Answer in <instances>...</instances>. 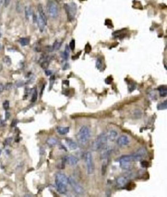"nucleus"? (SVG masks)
<instances>
[{
  "label": "nucleus",
  "mask_w": 167,
  "mask_h": 197,
  "mask_svg": "<svg viewBox=\"0 0 167 197\" xmlns=\"http://www.w3.org/2000/svg\"><path fill=\"white\" fill-rule=\"evenodd\" d=\"M130 141L129 138L127 136H121L117 140V143L118 144V146H121V147H124V146H127L129 144Z\"/></svg>",
  "instance_id": "f8f14e48"
},
{
  "label": "nucleus",
  "mask_w": 167,
  "mask_h": 197,
  "mask_svg": "<svg viewBox=\"0 0 167 197\" xmlns=\"http://www.w3.org/2000/svg\"><path fill=\"white\" fill-rule=\"evenodd\" d=\"M47 143L50 147L54 146L58 144V140L53 137H50L47 140Z\"/></svg>",
  "instance_id": "aec40b11"
},
{
  "label": "nucleus",
  "mask_w": 167,
  "mask_h": 197,
  "mask_svg": "<svg viewBox=\"0 0 167 197\" xmlns=\"http://www.w3.org/2000/svg\"><path fill=\"white\" fill-rule=\"evenodd\" d=\"M88 47H88V44H87L86 46H85V53H89V52H90V51H91V47H90V45H89Z\"/></svg>",
  "instance_id": "72a5a7b5"
},
{
  "label": "nucleus",
  "mask_w": 167,
  "mask_h": 197,
  "mask_svg": "<svg viewBox=\"0 0 167 197\" xmlns=\"http://www.w3.org/2000/svg\"><path fill=\"white\" fill-rule=\"evenodd\" d=\"M11 141H12V138H7L5 141V143H4V144H5V146H8V145H9L11 143Z\"/></svg>",
  "instance_id": "2f4dec72"
},
{
  "label": "nucleus",
  "mask_w": 167,
  "mask_h": 197,
  "mask_svg": "<svg viewBox=\"0 0 167 197\" xmlns=\"http://www.w3.org/2000/svg\"><path fill=\"white\" fill-rule=\"evenodd\" d=\"M56 179H58L59 182H60L61 183L64 184L65 186H67V185L69 183H68V178L64 174H62V173H58V174H56Z\"/></svg>",
  "instance_id": "ddd939ff"
},
{
  "label": "nucleus",
  "mask_w": 167,
  "mask_h": 197,
  "mask_svg": "<svg viewBox=\"0 0 167 197\" xmlns=\"http://www.w3.org/2000/svg\"><path fill=\"white\" fill-rule=\"evenodd\" d=\"M146 154H147V153H146L145 149L142 147L131 155L121 156L119 160H125V161L128 162H137L140 161V160L143 159L144 156H146Z\"/></svg>",
  "instance_id": "f257e3e1"
},
{
  "label": "nucleus",
  "mask_w": 167,
  "mask_h": 197,
  "mask_svg": "<svg viewBox=\"0 0 167 197\" xmlns=\"http://www.w3.org/2000/svg\"><path fill=\"white\" fill-rule=\"evenodd\" d=\"M68 183L70 184V186L72 187L73 191H74L76 194L81 195L84 192V189L83 187L76 182V181L72 178V177H69L68 178Z\"/></svg>",
  "instance_id": "423d86ee"
},
{
  "label": "nucleus",
  "mask_w": 167,
  "mask_h": 197,
  "mask_svg": "<svg viewBox=\"0 0 167 197\" xmlns=\"http://www.w3.org/2000/svg\"><path fill=\"white\" fill-rule=\"evenodd\" d=\"M140 164H141V166L143 168H147V167H148L149 166V163L148 161H146V160H142V161L140 163Z\"/></svg>",
  "instance_id": "7c9ffc66"
},
{
  "label": "nucleus",
  "mask_w": 167,
  "mask_h": 197,
  "mask_svg": "<svg viewBox=\"0 0 167 197\" xmlns=\"http://www.w3.org/2000/svg\"><path fill=\"white\" fill-rule=\"evenodd\" d=\"M107 140L111 141V142H113L114 140H115V139L117 138V132L115 130H109L108 134H107Z\"/></svg>",
  "instance_id": "2eb2a0df"
},
{
  "label": "nucleus",
  "mask_w": 167,
  "mask_h": 197,
  "mask_svg": "<svg viewBox=\"0 0 167 197\" xmlns=\"http://www.w3.org/2000/svg\"><path fill=\"white\" fill-rule=\"evenodd\" d=\"M65 9L66 11L67 15V18L69 21H71L74 19L75 15L77 11L76 4L75 3H71L69 4H66L65 5Z\"/></svg>",
  "instance_id": "20e7f679"
},
{
  "label": "nucleus",
  "mask_w": 167,
  "mask_h": 197,
  "mask_svg": "<svg viewBox=\"0 0 167 197\" xmlns=\"http://www.w3.org/2000/svg\"><path fill=\"white\" fill-rule=\"evenodd\" d=\"M45 74H46V75H47V76H49V75H50L52 74V71H51L50 70H47L45 71Z\"/></svg>",
  "instance_id": "e433bc0d"
},
{
  "label": "nucleus",
  "mask_w": 167,
  "mask_h": 197,
  "mask_svg": "<svg viewBox=\"0 0 167 197\" xmlns=\"http://www.w3.org/2000/svg\"><path fill=\"white\" fill-rule=\"evenodd\" d=\"M107 134L103 132L101 134L98 136V137L96 138V140L93 142L92 143V150L97 151L101 149L105 145H107Z\"/></svg>",
  "instance_id": "f03ea898"
},
{
  "label": "nucleus",
  "mask_w": 167,
  "mask_h": 197,
  "mask_svg": "<svg viewBox=\"0 0 167 197\" xmlns=\"http://www.w3.org/2000/svg\"><path fill=\"white\" fill-rule=\"evenodd\" d=\"M103 66V62H102V60L101 58H97L96 61V67L98 68V69H101V68Z\"/></svg>",
  "instance_id": "bb28decb"
},
{
  "label": "nucleus",
  "mask_w": 167,
  "mask_h": 197,
  "mask_svg": "<svg viewBox=\"0 0 167 197\" xmlns=\"http://www.w3.org/2000/svg\"><path fill=\"white\" fill-rule=\"evenodd\" d=\"M167 108V102L166 100L164 101L163 102H162L159 104H158L157 106V109L159 110H165Z\"/></svg>",
  "instance_id": "b1692460"
},
{
  "label": "nucleus",
  "mask_w": 167,
  "mask_h": 197,
  "mask_svg": "<svg viewBox=\"0 0 167 197\" xmlns=\"http://www.w3.org/2000/svg\"><path fill=\"white\" fill-rule=\"evenodd\" d=\"M66 143L67 144V146L69 147V148L71 150H75L78 147V146H77V144L76 142H75L74 141L72 140L71 139H66Z\"/></svg>",
  "instance_id": "dca6fc26"
},
{
  "label": "nucleus",
  "mask_w": 167,
  "mask_h": 197,
  "mask_svg": "<svg viewBox=\"0 0 167 197\" xmlns=\"http://www.w3.org/2000/svg\"><path fill=\"white\" fill-rule=\"evenodd\" d=\"M11 1V0H4V5H5V7H7L9 5Z\"/></svg>",
  "instance_id": "f704fd0d"
},
{
  "label": "nucleus",
  "mask_w": 167,
  "mask_h": 197,
  "mask_svg": "<svg viewBox=\"0 0 167 197\" xmlns=\"http://www.w3.org/2000/svg\"><path fill=\"white\" fill-rule=\"evenodd\" d=\"M1 153H2V151H1V150H0V155H1Z\"/></svg>",
  "instance_id": "79ce46f5"
},
{
  "label": "nucleus",
  "mask_w": 167,
  "mask_h": 197,
  "mask_svg": "<svg viewBox=\"0 0 167 197\" xmlns=\"http://www.w3.org/2000/svg\"><path fill=\"white\" fill-rule=\"evenodd\" d=\"M55 183L57 188V191H58L60 194L64 195L67 192V186H65L64 184L61 183L58 179H55Z\"/></svg>",
  "instance_id": "9b49d317"
},
{
  "label": "nucleus",
  "mask_w": 167,
  "mask_h": 197,
  "mask_svg": "<svg viewBox=\"0 0 167 197\" xmlns=\"http://www.w3.org/2000/svg\"><path fill=\"white\" fill-rule=\"evenodd\" d=\"M9 117H10V113H9V112H7H7L5 113V119H6V120L9 119Z\"/></svg>",
  "instance_id": "c9c22d12"
},
{
  "label": "nucleus",
  "mask_w": 167,
  "mask_h": 197,
  "mask_svg": "<svg viewBox=\"0 0 167 197\" xmlns=\"http://www.w3.org/2000/svg\"><path fill=\"white\" fill-rule=\"evenodd\" d=\"M80 54V53H79V54H77L76 55H75V56H72V60H76V59H77V58H79V55Z\"/></svg>",
  "instance_id": "4c0bfd02"
},
{
  "label": "nucleus",
  "mask_w": 167,
  "mask_h": 197,
  "mask_svg": "<svg viewBox=\"0 0 167 197\" xmlns=\"http://www.w3.org/2000/svg\"><path fill=\"white\" fill-rule=\"evenodd\" d=\"M112 152V148L107 146V145H105V146L101 149V154H100V157L101 160H105V159H108L110 155H111Z\"/></svg>",
  "instance_id": "6e6552de"
},
{
  "label": "nucleus",
  "mask_w": 167,
  "mask_h": 197,
  "mask_svg": "<svg viewBox=\"0 0 167 197\" xmlns=\"http://www.w3.org/2000/svg\"><path fill=\"white\" fill-rule=\"evenodd\" d=\"M3 107L4 108V110H9V102L8 101V100H6V101L4 102L3 103Z\"/></svg>",
  "instance_id": "c756f323"
},
{
  "label": "nucleus",
  "mask_w": 167,
  "mask_h": 197,
  "mask_svg": "<svg viewBox=\"0 0 167 197\" xmlns=\"http://www.w3.org/2000/svg\"><path fill=\"white\" fill-rule=\"evenodd\" d=\"M38 13H39V18L41 20V21L44 23V25L46 26L47 25V17L46 15L45 12L43 9V7L41 4H39L37 7Z\"/></svg>",
  "instance_id": "9d476101"
},
{
  "label": "nucleus",
  "mask_w": 167,
  "mask_h": 197,
  "mask_svg": "<svg viewBox=\"0 0 167 197\" xmlns=\"http://www.w3.org/2000/svg\"><path fill=\"white\" fill-rule=\"evenodd\" d=\"M119 161H120V166L122 169H123V170H127L130 168V167H131V164H130V163L131 162L125 161V160H119Z\"/></svg>",
  "instance_id": "f3484780"
},
{
  "label": "nucleus",
  "mask_w": 167,
  "mask_h": 197,
  "mask_svg": "<svg viewBox=\"0 0 167 197\" xmlns=\"http://www.w3.org/2000/svg\"><path fill=\"white\" fill-rule=\"evenodd\" d=\"M108 159H105V160H103V164H102V174L103 176L106 173V170H107V168L108 166Z\"/></svg>",
  "instance_id": "5701e85b"
},
{
  "label": "nucleus",
  "mask_w": 167,
  "mask_h": 197,
  "mask_svg": "<svg viewBox=\"0 0 167 197\" xmlns=\"http://www.w3.org/2000/svg\"><path fill=\"white\" fill-rule=\"evenodd\" d=\"M3 3H4V0H0V7L2 6Z\"/></svg>",
  "instance_id": "58836bf2"
},
{
  "label": "nucleus",
  "mask_w": 167,
  "mask_h": 197,
  "mask_svg": "<svg viewBox=\"0 0 167 197\" xmlns=\"http://www.w3.org/2000/svg\"><path fill=\"white\" fill-rule=\"evenodd\" d=\"M1 36H2V34H1V32H0V38H1Z\"/></svg>",
  "instance_id": "a19ab883"
},
{
  "label": "nucleus",
  "mask_w": 167,
  "mask_h": 197,
  "mask_svg": "<svg viewBox=\"0 0 167 197\" xmlns=\"http://www.w3.org/2000/svg\"><path fill=\"white\" fill-rule=\"evenodd\" d=\"M66 157V161L67 163L69 164L72 166H75L76 164H77L79 162V159H77L75 156H72V155H69L65 156Z\"/></svg>",
  "instance_id": "4468645a"
},
{
  "label": "nucleus",
  "mask_w": 167,
  "mask_h": 197,
  "mask_svg": "<svg viewBox=\"0 0 167 197\" xmlns=\"http://www.w3.org/2000/svg\"><path fill=\"white\" fill-rule=\"evenodd\" d=\"M37 92L34 88V89H33V93H32L31 102H35L37 101Z\"/></svg>",
  "instance_id": "a878e982"
},
{
  "label": "nucleus",
  "mask_w": 167,
  "mask_h": 197,
  "mask_svg": "<svg viewBox=\"0 0 167 197\" xmlns=\"http://www.w3.org/2000/svg\"><path fill=\"white\" fill-rule=\"evenodd\" d=\"M159 94L161 97H166L167 95V88L166 86H161L158 88Z\"/></svg>",
  "instance_id": "6ab92c4d"
},
{
  "label": "nucleus",
  "mask_w": 167,
  "mask_h": 197,
  "mask_svg": "<svg viewBox=\"0 0 167 197\" xmlns=\"http://www.w3.org/2000/svg\"><path fill=\"white\" fill-rule=\"evenodd\" d=\"M91 136V132L89 128L86 126H83L80 128L78 134H77V140L81 144H85L88 142Z\"/></svg>",
  "instance_id": "7ed1b4c3"
},
{
  "label": "nucleus",
  "mask_w": 167,
  "mask_h": 197,
  "mask_svg": "<svg viewBox=\"0 0 167 197\" xmlns=\"http://www.w3.org/2000/svg\"><path fill=\"white\" fill-rule=\"evenodd\" d=\"M62 46V43L59 42L58 41H56L54 42V43L53 44V45L52 46L51 48V51H57L59 50V48Z\"/></svg>",
  "instance_id": "4be33fe9"
},
{
  "label": "nucleus",
  "mask_w": 167,
  "mask_h": 197,
  "mask_svg": "<svg viewBox=\"0 0 167 197\" xmlns=\"http://www.w3.org/2000/svg\"><path fill=\"white\" fill-rule=\"evenodd\" d=\"M1 48H2V45H1V44H0V49H1Z\"/></svg>",
  "instance_id": "ea45409f"
},
{
  "label": "nucleus",
  "mask_w": 167,
  "mask_h": 197,
  "mask_svg": "<svg viewBox=\"0 0 167 197\" xmlns=\"http://www.w3.org/2000/svg\"><path fill=\"white\" fill-rule=\"evenodd\" d=\"M31 15V9L30 7H26L25 8V15L27 19H29Z\"/></svg>",
  "instance_id": "393cba45"
},
{
  "label": "nucleus",
  "mask_w": 167,
  "mask_h": 197,
  "mask_svg": "<svg viewBox=\"0 0 167 197\" xmlns=\"http://www.w3.org/2000/svg\"><path fill=\"white\" fill-rule=\"evenodd\" d=\"M48 13L53 18L57 17L58 15V8L56 3L54 2H49L47 4Z\"/></svg>",
  "instance_id": "0eeeda50"
},
{
  "label": "nucleus",
  "mask_w": 167,
  "mask_h": 197,
  "mask_svg": "<svg viewBox=\"0 0 167 197\" xmlns=\"http://www.w3.org/2000/svg\"><path fill=\"white\" fill-rule=\"evenodd\" d=\"M57 132L60 135H65L67 134L69 132V127H63V126H58L57 128Z\"/></svg>",
  "instance_id": "a211bd4d"
},
{
  "label": "nucleus",
  "mask_w": 167,
  "mask_h": 197,
  "mask_svg": "<svg viewBox=\"0 0 167 197\" xmlns=\"http://www.w3.org/2000/svg\"><path fill=\"white\" fill-rule=\"evenodd\" d=\"M30 39L28 38H22L19 39V42L22 46H26L30 44Z\"/></svg>",
  "instance_id": "412c9836"
},
{
  "label": "nucleus",
  "mask_w": 167,
  "mask_h": 197,
  "mask_svg": "<svg viewBox=\"0 0 167 197\" xmlns=\"http://www.w3.org/2000/svg\"><path fill=\"white\" fill-rule=\"evenodd\" d=\"M85 163H86L88 174L91 175L94 172V164H93V156L90 152L86 153L85 155Z\"/></svg>",
  "instance_id": "39448f33"
},
{
  "label": "nucleus",
  "mask_w": 167,
  "mask_h": 197,
  "mask_svg": "<svg viewBox=\"0 0 167 197\" xmlns=\"http://www.w3.org/2000/svg\"><path fill=\"white\" fill-rule=\"evenodd\" d=\"M131 174L126 175V176H120L119 178H117L116 182L120 187H124L125 186H127L129 180V179H131Z\"/></svg>",
  "instance_id": "1a4fd4ad"
},
{
  "label": "nucleus",
  "mask_w": 167,
  "mask_h": 197,
  "mask_svg": "<svg viewBox=\"0 0 167 197\" xmlns=\"http://www.w3.org/2000/svg\"><path fill=\"white\" fill-rule=\"evenodd\" d=\"M48 66H49V62H48L47 60H45V61H43L41 63V67L43 68L44 70H47Z\"/></svg>",
  "instance_id": "c85d7f7f"
},
{
  "label": "nucleus",
  "mask_w": 167,
  "mask_h": 197,
  "mask_svg": "<svg viewBox=\"0 0 167 197\" xmlns=\"http://www.w3.org/2000/svg\"><path fill=\"white\" fill-rule=\"evenodd\" d=\"M17 123H18V120H13V122L11 123V127H15L16 126H17Z\"/></svg>",
  "instance_id": "473e14b6"
},
{
  "label": "nucleus",
  "mask_w": 167,
  "mask_h": 197,
  "mask_svg": "<svg viewBox=\"0 0 167 197\" xmlns=\"http://www.w3.org/2000/svg\"><path fill=\"white\" fill-rule=\"evenodd\" d=\"M69 49H70L71 51H74L75 48V41L74 39H72V41L69 43Z\"/></svg>",
  "instance_id": "cd10ccee"
}]
</instances>
